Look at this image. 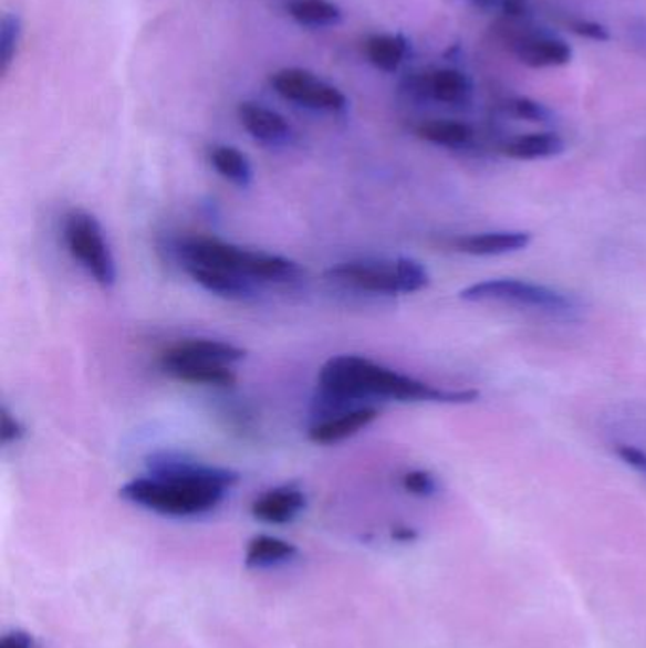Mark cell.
Returning <instances> with one entry per match:
<instances>
[{"label":"cell","instance_id":"cell-25","mask_svg":"<svg viewBox=\"0 0 646 648\" xmlns=\"http://www.w3.org/2000/svg\"><path fill=\"white\" fill-rule=\"evenodd\" d=\"M404 490L416 497H433L438 493V482L427 470H409L403 477Z\"/></svg>","mask_w":646,"mask_h":648},{"label":"cell","instance_id":"cell-10","mask_svg":"<svg viewBox=\"0 0 646 648\" xmlns=\"http://www.w3.org/2000/svg\"><path fill=\"white\" fill-rule=\"evenodd\" d=\"M238 116L244 132L249 133L252 139L270 146L286 145L291 140V124L268 106L244 101L239 105Z\"/></svg>","mask_w":646,"mask_h":648},{"label":"cell","instance_id":"cell-31","mask_svg":"<svg viewBox=\"0 0 646 648\" xmlns=\"http://www.w3.org/2000/svg\"><path fill=\"white\" fill-rule=\"evenodd\" d=\"M393 539L398 543H411V541H416L417 533L414 530H409V527H396L393 531Z\"/></svg>","mask_w":646,"mask_h":648},{"label":"cell","instance_id":"cell-16","mask_svg":"<svg viewBox=\"0 0 646 648\" xmlns=\"http://www.w3.org/2000/svg\"><path fill=\"white\" fill-rule=\"evenodd\" d=\"M565 150V140L554 132L518 135L502 145V154L512 159L555 158Z\"/></svg>","mask_w":646,"mask_h":648},{"label":"cell","instance_id":"cell-14","mask_svg":"<svg viewBox=\"0 0 646 648\" xmlns=\"http://www.w3.org/2000/svg\"><path fill=\"white\" fill-rule=\"evenodd\" d=\"M515 55L523 65L531 69H546V66H563L573 60V48L558 36L548 34H531L520 40L515 46Z\"/></svg>","mask_w":646,"mask_h":648},{"label":"cell","instance_id":"cell-18","mask_svg":"<svg viewBox=\"0 0 646 648\" xmlns=\"http://www.w3.org/2000/svg\"><path fill=\"white\" fill-rule=\"evenodd\" d=\"M417 137H421L430 145L459 150L475 139V129L467 122L457 119H429L417 126Z\"/></svg>","mask_w":646,"mask_h":648},{"label":"cell","instance_id":"cell-2","mask_svg":"<svg viewBox=\"0 0 646 648\" xmlns=\"http://www.w3.org/2000/svg\"><path fill=\"white\" fill-rule=\"evenodd\" d=\"M148 477L127 482L119 497L164 516H201L225 501L239 482L236 470L199 463L178 453H156L148 459Z\"/></svg>","mask_w":646,"mask_h":648},{"label":"cell","instance_id":"cell-1","mask_svg":"<svg viewBox=\"0 0 646 648\" xmlns=\"http://www.w3.org/2000/svg\"><path fill=\"white\" fill-rule=\"evenodd\" d=\"M476 390L436 389L419 379L385 368L382 364L358 355H340L324 363L319 372V398L313 414L326 417L366 406V400H398V403H475Z\"/></svg>","mask_w":646,"mask_h":648},{"label":"cell","instance_id":"cell-11","mask_svg":"<svg viewBox=\"0 0 646 648\" xmlns=\"http://www.w3.org/2000/svg\"><path fill=\"white\" fill-rule=\"evenodd\" d=\"M531 243V233L521 230L504 232L470 233L454 239V249L469 257H502L510 252L523 251Z\"/></svg>","mask_w":646,"mask_h":648},{"label":"cell","instance_id":"cell-5","mask_svg":"<svg viewBox=\"0 0 646 648\" xmlns=\"http://www.w3.org/2000/svg\"><path fill=\"white\" fill-rule=\"evenodd\" d=\"M467 302H499V304L531 307L548 315H569L574 312V300L552 286L539 285L521 279H488L459 292Z\"/></svg>","mask_w":646,"mask_h":648},{"label":"cell","instance_id":"cell-23","mask_svg":"<svg viewBox=\"0 0 646 648\" xmlns=\"http://www.w3.org/2000/svg\"><path fill=\"white\" fill-rule=\"evenodd\" d=\"M21 40V20L15 13L7 12L0 21V73L7 74L15 60Z\"/></svg>","mask_w":646,"mask_h":648},{"label":"cell","instance_id":"cell-27","mask_svg":"<svg viewBox=\"0 0 646 648\" xmlns=\"http://www.w3.org/2000/svg\"><path fill=\"white\" fill-rule=\"evenodd\" d=\"M569 27L574 34H579L582 39L594 40V42H608L611 40V31L600 21L574 20L569 23Z\"/></svg>","mask_w":646,"mask_h":648},{"label":"cell","instance_id":"cell-21","mask_svg":"<svg viewBox=\"0 0 646 648\" xmlns=\"http://www.w3.org/2000/svg\"><path fill=\"white\" fill-rule=\"evenodd\" d=\"M209 159H211V166L217 169L218 175L230 180L231 185L239 186V188H247L251 185V161L236 146H212Z\"/></svg>","mask_w":646,"mask_h":648},{"label":"cell","instance_id":"cell-17","mask_svg":"<svg viewBox=\"0 0 646 648\" xmlns=\"http://www.w3.org/2000/svg\"><path fill=\"white\" fill-rule=\"evenodd\" d=\"M298 550L294 544L278 536L258 535L251 539V543L244 552V563L252 569H264L281 563L291 562L296 556Z\"/></svg>","mask_w":646,"mask_h":648},{"label":"cell","instance_id":"cell-8","mask_svg":"<svg viewBox=\"0 0 646 648\" xmlns=\"http://www.w3.org/2000/svg\"><path fill=\"white\" fill-rule=\"evenodd\" d=\"M244 353L238 345L226 344L218 339H186L171 345L162 355V368L173 364H220L231 366L244 358Z\"/></svg>","mask_w":646,"mask_h":648},{"label":"cell","instance_id":"cell-13","mask_svg":"<svg viewBox=\"0 0 646 648\" xmlns=\"http://www.w3.org/2000/svg\"><path fill=\"white\" fill-rule=\"evenodd\" d=\"M304 509V493L292 485H284V488L265 491L264 495L258 497L252 503L251 512L252 516L260 522L283 525V523L292 522Z\"/></svg>","mask_w":646,"mask_h":648},{"label":"cell","instance_id":"cell-30","mask_svg":"<svg viewBox=\"0 0 646 648\" xmlns=\"http://www.w3.org/2000/svg\"><path fill=\"white\" fill-rule=\"evenodd\" d=\"M502 13L508 18H523L528 15V0H502Z\"/></svg>","mask_w":646,"mask_h":648},{"label":"cell","instance_id":"cell-32","mask_svg":"<svg viewBox=\"0 0 646 648\" xmlns=\"http://www.w3.org/2000/svg\"><path fill=\"white\" fill-rule=\"evenodd\" d=\"M475 2H478V4H491L493 0H475Z\"/></svg>","mask_w":646,"mask_h":648},{"label":"cell","instance_id":"cell-4","mask_svg":"<svg viewBox=\"0 0 646 648\" xmlns=\"http://www.w3.org/2000/svg\"><path fill=\"white\" fill-rule=\"evenodd\" d=\"M332 281L374 294H411L429 285V273L414 259L395 262H345L326 272Z\"/></svg>","mask_w":646,"mask_h":648},{"label":"cell","instance_id":"cell-29","mask_svg":"<svg viewBox=\"0 0 646 648\" xmlns=\"http://www.w3.org/2000/svg\"><path fill=\"white\" fill-rule=\"evenodd\" d=\"M0 648H40L39 642L34 641L33 636H29L27 631L15 629L10 631L7 636L0 639Z\"/></svg>","mask_w":646,"mask_h":648},{"label":"cell","instance_id":"cell-19","mask_svg":"<svg viewBox=\"0 0 646 648\" xmlns=\"http://www.w3.org/2000/svg\"><path fill=\"white\" fill-rule=\"evenodd\" d=\"M369 63L379 71L395 73L408 55V40L403 34H374L364 44Z\"/></svg>","mask_w":646,"mask_h":648},{"label":"cell","instance_id":"cell-26","mask_svg":"<svg viewBox=\"0 0 646 648\" xmlns=\"http://www.w3.org/2000/svg\"><path fill=\"white\" fill-rule=\"evenodd\" d=\"M23 435H25V429L20 424V419L13 416L7 406H2V410H0V440L2 443L10 446V443L20 442Z\"/></svg>","mask_w":646,"mask_h":648},{"label":"cell","instance_id":"cell-7","mask_svg":"<svg viewBox=\"0 0 646 648\" xmlns=\"http://www.w3.org/2000/svg\"><path fill=\"white\" fill-rule=\"evenodd\" d=\"M270 82L283 100L298 105L326 113H343L347 108V97L337 87L304 69H281Z\"/></svg>","mask_w":646,"mask_h":648},{"label":"cell","instance_id":"cell-20","mask_svg":"<svg viewBox=\"0 0 646 648\" xmlns=\"http://www.w3.org/2000/svg\"><path fill=\"white\" fill-rule=\"evenodd\" d=\"M164 372L178 382L215 385V387H230L238 379L230 366H220V364H173V366H164Z\"/></svg>","mask_w":646,"mask_h":648},{"label":"cell","instance_id":"cell-6","mask_svg":"<svg viewBox=\"0 0 646 648\" xmlns=\"http://www.w3.org/2000/svg\"><path fill=\"white\" fill-rule=\"evenodd\" d=\"M63 238L74 260L92 275L101 286L111 289L116 283V262L105 233L97 219L82 209H74L65 217Z\"/></svg>","mask_w":646,"mask_h":648},{"label":"cell","instance_id":"cell-28","mask_svg":"<svg viewBox=\"0 0 646 648\" xmlns=\"http://www.w3.org/2000/svg\"><path fill=\"white\" fill-rule=\"evenodd\" d=\"M616 456L621 457V461H624L627 467H632L639 474L646 477V451L635 448V446H629V443H618L616 446Z\"/></svg>","mask_w":646,"mask_h":648},{"label":"cell","instance_id":"cell-24","mask_svg":"<svg viewBox=\"0 0 646 648\" xmlns=\"http://www.w3.org/2000/svg\"><path fill=\"white\" fill-rule=\"evenodd\" d=\"M508 111L514 114L515 118L528 119L534 124H546L552 119V113L546 106L529 97H514L508 101Z\"/></svg>","mask_w":646,"mask_h":648},{"label":"cell","instance_id":"cell-15","mask_svg":"<svg viewBox=\"0 0 646 648\" xmlns=\"http://www.w3.org/2000/svg\"><path fill=\"white\" fill-rule=\"evenodd\" d=\"M190 278L204 286L205 291L217 294L220 299L244 300L251 299L254 294V281L241 278L238 273L225 272L217 268H201V265H191L186 268Z\"/></svg>","mask_w":646,"mask_h":648},{"label":"cell","instance_id":"cell-9","mask_svg":"<svg viewBox=\"0 0 646 648\" xmlns=\"http://www.w3.org/2000/svg\"><path fill=\"white\" fill-rule=\"evenodd\" d=\"M409 90L444 105H462L470 100L472 84L469 76L457 69H438L427 76L423 74L411 79Z\"/></svg>","mask_w":646,"mask_h":648},{"label":"cell","instance_id":"cell-3","mask_svg":"<svg viewBox=\"0 0 646 648\" xmlns=\"http://www.w3.org/2000/svg\"><path fill=\"white\" fill-rule=\"evenodd\" d=\"M177 254L185 268L201 265L238 273L241 278L265 283H289L302 275L294 260L249 251L215 238H186L177 245Z\"/></svg>","mask_w":646,"mask_h":648},{"label":"cell","instance_id":"cell-12","mask_svg":"<svg viewBox=\"0 0 646 648\" xmlns=\"http://www.w3.org/2000/svg\"><path fill=\"white\" fill-rule=\"evenodd\" d=\"M377 416L379 411L374 406H358L337 416L326 417L311 427V442L324 443V446L342 442L366 429L372 421H376Z\"/></svg>","mask_w":646,"mask_h":648},{"label":"cell","instance_id":"cell-22","mask_svg":"<svg viewBox=\"0 0 646 648\" xmlns=\"http://www.w3.org/2000/svg\"><path fill=\"white\" fill-rule=\"evenodd\" d=\"M286 12L305 27H334L342 23V10L330 0H286Z\"/></svg>","mask_w":646,"mask_h":648}]
</instances>
